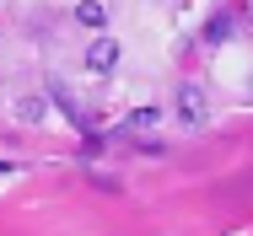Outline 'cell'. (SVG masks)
Segmentation results:
<instances>
[{
  "label": "cell",
  "mask_w": 253,
  "mask_h": 236,
  "mask_svg": "<svg viewBox=\"0 0 253 236\" xmlns=\"http://www.w3.org/2000/svg\"><path fill=\"white\" fill-rule=\"evenodd\" d=\"M226 38H232V16H215L210 33H205V43H226Z\"/></svg>",
  "instance_id": "obj_6"
},
{
  "label": "cell",
  "mask_w": 253,
  "mask_h": 236,
  "mask_svg": "<svg viewBox=\"0 0 253 236\" xmlns=\"http://www.w3.org/2000/svg\"><path fill=\"white\" fill-rule=\"evenodd\" d=\"M119 38L113 33H97L92 43H86V70H97V75H108V70H119Z\"/></svg>",
  "instance_id": "obj_1"
},
{
  "label": "cell",
  "mask_w": 253,
  "mask_h": 236,
  "mask_svg": "<svg viewBox=\"0 0 253 236\" xmlns=\"http://www.w3.org/2000/svg\"><path fill=\"white\" fill-rule=\"evenodd\" d=\"M156 118H162V113H156V107H140V113H129V129H151Z\"/></svg>",
  "instance_id": "obj_7"
},
{
  "label": "cell",
  "mask_w": 253,
  "mask_h": 236,
  "mask_svg": "<svg viewBox=\"0 0 253 236\" xmlns=\"http://www.w3.org/2000/svg\"><path fill=\"white\" fill-rule=\"evenodd\" d=\"M49 97H54V102H59V107H65V113H70V124H81V129H86V124H92V118H86V107H81V102H76V97L65 92V86H59V81H54V86H49Z\"/></svg>",
  "instance_id": "obj_3"
},
{
  "label": "cell",
  "mask_w": 253,
  "mask_h": 236,
  "mask_svg": "<svg viewBox=\"0 0 253 236\" xmlns=\"http://www.w3.org/2000/svg\"><path fill=\"white\" fill-rule=\"evenodd\" d=\"M43 113H49L43 97H22V102H16V118H27V124H43Z\"/></svg>",
  "instance_id": "obj_5"
},
{
  "label": "cell",
  "mask_w": 253,
  "mask_h": 236,
  "mask_svg": "<svg viewBox=\"0 0 253 236\" xmlns=\"http://www.w3.org/2000/svg\"><path fill=\"white\" fill-rule=\"evenodd\" d=\"M76 22H81V27H108V11H102L97 0H81V5H76Z\"/></svg>",
  "instance_id": "obj_4"
},
{
  "label": "cell",
  "mask_w": 253,
  "mask_h": 236,
  "mask_svg": "<svg viewBox=\"0 0 253 236\" xmlns=\"http://www.w3.org/2000/svg\"><path fill=\"white\" fill-rule=\"evenodd\" d=\"M178 113H183V124H194V129L210 118V102H205L200 86H178Z\"/></svg>",
  "instance_id": "obj_2"
},
{
  "label": "cell",
  "mask_w": 253,
  "mask_h": 236,
  "mask_svg": "<svg viewBox=\"0 0 253 236\" xmlns=\"http://www.w3.org/2000/svg\"><path fill=\"white\" fill-rule=\"evenodd\" d=\"M0 172H5V167H0Z\"/></svg>",
  "instance_id": "obj_8"
}]
</instances>
